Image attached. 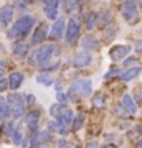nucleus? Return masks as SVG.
<instances>
[{"label": "nucleus", "instance_id": "nucleus-9", "mask_svg": "<svg viewBox=\"0 0 142 148\" xmlns=\"http://www.w3.org/2000/svg\"><path fill=\"white\" fill-rule=\"evenodd\" d=\"M91 61H93V56H91L89 49H81L78 53L74 54L73 58V66L74 68H86V66H89Z\"/></svg>", "mask_w": 142, "mask_h": 148}, {"label": "nucleus", "instance_id": "nucleus-43", "mask_svg": "<svg viewBox=\"0 0 142 148\" xmlns=\"http://www.w3.org/2000/svg\"><path fill=\"white\" fill-rule=\"evenodd\" d=\"M3 74H5V69H3V66H0V79L3 77Z\"/></svg>", "mask_w": 142, "mask_h": 148}, {"label": "nucleus", "instance_id": "nucleus-34", "mask_svg": "<svg viewBox=\"0 0 142 148\" xmlns=\"http://www.w3.org/2000/svg\"><path fill=\"white\" fill-rule=\"evenodd\" d=\"M45 2V7H55V8H58L60 5V0H43Z\"/></svg>", "mask_w": 142, "mask_h": 148}, {"label": "nucleus", "instance_id": "nucleus-27", "mask_svg": "<svg viewBox=\"0 0 142 148\" xmlns=\"http://www.w3.org/2000/svg\"><path fill=\"white\" fill-rule=\"evenodd\" d=\"M37 81L40 82V84H43V86H51L53 84V79L50 77V76H45V74H38Z\"/></svg>", "mask_w": 142, "mask_h": 148}, {"label": "nucleus", "instance_id": "nucleus-41", "mask_svg": "<svg viewBox=\"0 0 142 148\" xmlns=\"http://www.w3.org/2000/svg\"><path fill=\"white\" fill-rule=\"evenodd\" d=\"M5 87H8V82L3 79H0V90H5Z\"/></svg>", "mask_w": 142, "mask_h": 148}, {"label": "nucleus", "instance_id": "nucleus-14", "mask_svg": "<svg viewBox=\"0 0 142 148\" xmlns=\"http://www.w3.org/2000/svg\"><path fill=\"white\" fill-rule=\"evenodd\" d=\"M81 46L84 49H99V40L94 36V35H86V36L81 40Z\"/></svg>", "mask_w": 142, "mask_h": 148}, {"label": "nucleus", "instance_id": "nucleus-29", "mask_svg": "<svg viewBox=\"0 0 142 148\" xmlns=\"http://www.w3.org/2000/svg\"><path fill=\"white\" fill-rule=\"evenodd\" d=\"M60 66V61H55L53 64H46V66H43L42 68V73H50V71H55V69H58Z\"/></svg>", "mask_w": 142, "mask_h": 148}, {"label": "nucleus", "instance_id": "nucleus-37", "mask_svg": "<svg viewBox=\"0 0 142 148\" xmlns=\"http://www.w3.org/2000/svg\"><path fill=\"white\" fill-rule=\"evenodd\" d=\"M25 99H26V102H28V104H35V95H33V94H26Z\"/></svg>", "mask_w": 142, "mask_h": 148}, {"label": "nucleus", "instance_id": "nucleus-22", "mask_svg": "<svg viewBox=\"0 0 142 148\" xmlns=\"http://www.w3.org/2000/svg\"><path fill=\"white\" fill-rule=\"evenodd\" d=\"M64 110H66V109H64V104H61V102H58V104H53V106L50 107V114H51L55 119L61 117Z\"/></svg>", "mask_w": 142, "mask_h": 148}, {"label": "nucleus", "instance_id": "nucleus-32", "mask_svg": "<svg viewBox=\"0 0 142 148\" xmlns=\"http://www.w3.org/2000/svg\"><path fill=\"white\" fill-rule=\"evenodd\" d=\"M30 3H32V0H17V7H18L20 10H23V8H26V7H30Z\"/></svg>", "mask_w": 142, "mask_h": 148}, {"label": "nucleus", "instance_id": "nucleus-23", "mask_svg": "<svg viewBox=\"0 0 142 148\" xmlns=\"http://www.w3.org/2000/svg\"><path fill=\"white\" fill-rule=\"evenodd\" d=\"M12 142L15 143V145H21L23 143V132H21L20 127H15V130L12 133Z\"/></svg>", "mask_w": 142, "mask_h": 148}, {"label": "nucleus", "instance_id": "nucleus-15", "mask_svg": "<svg viewBox=\"0 0 142 148\" xmlns=\"http://www.w3.org/2000/svg\"><path fill=\"white\" fill-rule=\"evenodd\" d=\"M38 122H40V112H28L25 117V125L30 130H37Z\"/></svg>", "mask_w": 142, "mask_h": 148}, {"label": "nucleus", "instance_id": "nucleus-28", "mask_svg": "<svg viewBox=\"0 0 142 148\" xmlns=\"http://www.w3.org/2000/svg\"><path fill=\"white\" fill-rule=\"evenodd\" d=\"M93 104H94V107H104L106 104V99H104V95L103 94H96L94 95V99H93Z\"/></svg>", "mask_w": 142, "mask_h": 148}, {"label": "nucleus", "instance_id": "nucleus-35", "mask_svg": "<svg viewBox=\"0 0 142 148\" xmlns=\"http://www.w3.org/2000/svg\"><path fill=\"white\" fill-rule=\"evenodd\" d=\"M13 130H15V125H13L12 122H8V123H5V132L8 133L10 137H12V133H13Z\"/></svg>", "mask_w": 142, "mask_h": 148}, {"label": "nucleus", "instance_id": "nucleus-26", "mask_svg": "<svg viewBox=\"0 0 142 148\" xmlns=\"http://www.w3.org/2000/svg\"><path fill=\"white\" fill-rule=\"evenodd\" d=\"M43 10H45V15L50 20H55L58 16V8H55V7H43Z\"/></svg>", "mask_w": 142, "mask_h": 148}, {"label": "nucleus", "instance_id": "nucleus-31", "mask_svg": "<svg viewBox=\"0 0 142 148\" xmlns=\"http://www.w3.org/2000/svg\"><path fill=\"white\" fill-rule=\"evenodd\" d=\"M114 76H119V68H116V66H112L107 71V74L104 76V79H109V77H114Z\"/></svg>", "mask_w": 142, "mask_h": 148}, {"label": "nucleus", "instance_id": "nucleus-18", "mask_svg": "<svg viewBox=\"0 0 142 148\" xmlns=\"http://www.w3.org/2000/svg\"><path fill=\"white\" fill-rule=\"evenodd\" d=\"M12 51H13L15 56L23 58V56H26V53H28V45H26L25 41H15L13 46H12Z\"/></svg>", "mask_w": 142, "mask_h": 148}, {"label": "nucleus", "instance_id": "nucleus-7", "mask_svg": "<svg viewBox=\"0 0 142 148\" xmlns=\"http://www.w3.org/2000/svg\"><path fill=\"white\" fill-rule=\"evenodd\" d=\"M129 53H131V46H129V45H116V46H112L109 49V58H111V61L119 63V61H122Z\"/></svg>", "mask_w": 142, "mask_h": 148}, {"label": "nucleus", "instance_id": "nucleus-11", "mask_svg": "<svg viewBox=\"0 0 142 148\" xmlns=\"http://www.w3.org/2000/svg\"><path fill=\"white\" fill-rule=\"evenodd\" d=\"M48 35V27L46 23H40L37 28H35V32L32 35V45H40V43L45 41V38Z\"/></svg>", "mask_w": 142, "mask_h": 148}, {"label": "nucleus", "instance_id": "nucleus-4", "mask_svg": "<svg viewBox=\"0 0 142 148\" xmlns=\"http://www.w3.org/2000/svg\"><path fill=\"white\" fill-rule=\"evenodd\" d=\"M122 16L127 23H137L139 21V3L134 0H126L124 5H122Z\"/></svg>", "mask_w": 142, "mask_h": 148}, {"label": "nucleus", "instance_id": "nucleus-5", "mask_svg": "<svg viewBox=\"0 0 142 148\" xmlns=\"http://www.w3.org/2000/svg\"><path fill=\"white\" fill-rule=\"evenodd\" d=\"M69 92L78 94L79 97H89L93 94V84H91L89 79H76L71 82Z\"/></svg>", "mask_w": 142, "mask_h": 148}, {"label": "nucleus", "instance_id": "nucleus-10", "mask_svg": "<svg viewBox=\"0 0 142 148\" xmlns=\"http://www.w3.org/2000/svg\"><path fill=\"white\" fill-rule=\"evenodd\" d=\"M64 33H66V21L63 18H58L50 30V36H51V40H61L64 36Z\"/></svg>", "mask_w": 142, "mask_h": 148}, {"label": "nucleus", "instance_id": "nucleus-21", "mask_svg": "<svg viewBox=\"0 0 142 148\" xmlns=\"http://www.w3.org/2000/svg\"><path fill=\"white\" fill-rule=\"evenodd\" d=\"M96 25H98V13L88 12V13L84 15V27L88 28V30H93Z\"/></svg>", "mask_w": 142, "mask_h": 148}, {"label": "nucleus", "instance_id": "nucleus-36", "mask_svg": "<svg viewBox=\"0 0 142 148\" xmlns=\"http://www.w3.org/2000/svg\"><path fill=\"white\" fill-rule=\"evenodd\" d=\"M81 3H83V0H68V5L71 7V8H78Z\"/></svg>", "mask_w": 142, "mask_h": 148}, {"label": "nucleus", "instance_id": "nucleus-3", "mask_svg": "<svg viewBox=\"0 0 142 148\" xmlns=\"http://www.w3.org/2000/svg\"><path fill=\"white\" fill-rule=\"evenodd\" d=\"M8 104H10V110H12V117L13 119H20V117L25 115V101H23V97L15 92H12L8 97Z\"/></svg>", "mask_w": 142, "mask_h": 148}, {"label": "nucleus", "instance_id": "nucleus-44", "mask_svg": "<svg viewBox=\"0 0 142 148\" xmlns=\"http://www.w3.org/2000/svg\"><path fill=\"white\" fill-rule=\"evenodd\" d=\"M86 147H98V143H96V142H89Z\"/></svg>", "mask_w": 142, "mask_h": 148}, {"label": "nucleus", "instance_id": "nucleus-40", "mask_svg": "<svg viewBox=\"0 0 142 148\" xmlns=\"http://www.w3.org/2000/svg\"><path fill=\"white\" fill-rule=\"evenodd\" d=\"M136 63V58H127L126 61H124V66H131V64Z\"/></svg>", "mask_w": 142, "mask_h": 148}, {"label": "nucleus", "instance_id": "nucleus-24", "mask_svg": "<svg viewBox=\"0 0 142 148\" xmlns=\"http://www.w3.org/2000/svg\"><path fill=\"white\" fill-rule=\"evenodd\" d=\"M84 125V114H78V115L73 119V130H81Z\"/></svg>", "mask_w": 142, "mask_h": 148}, {"label": "nucleus", "instance_id": "nucleus-45", "mask_svg": "<svg viewBox=\"0 0 142 148\" xmlns=\"http://www.w3.org/2000/svg\"><path fill=\"white\" fill-rule=\"evenodd\" d=\"M137 147H139V148H142V140H139V142H137Z\"/></svg>", "mask_w": 142, "mask_h": 148}, {"label": "nucleus", "instance_id": "nucleus-2", "mask_svg": "<svg viewBox=\"0 0 142 148\" xmlns=\"http://www.w3.org/2000/svg\"><path fill=\"white\" fill-rule=\"evenodd\" d=\"M35 16L33 15H23L20 16L18 20L13 23V27L8 30L7 33V36L12 38V40H15V38H21V36H26L28 33L32 32L33 25H35Z\"/></svg>", "mask_w": 142, "mask_h": 148}, {"label": "nucleus", "instance_id": "nucleus-33", "mask_svg": "<svg viewBox=\"0 0 142 148\" xmlns=\"http://www.w3.org/2000/svg\"><path fill=\"white\" fill-rule=\"evenodd\" d=\"M56 99H58V102H61V104H66V102L69 101V99H68V95L63 94L61 90H60V92H56Z\"/></svg>", "mask_w": 142, "mask_h": 148}, {"label": "nucleus", "instance_id": "nucleus-42", "mask_svg": "<svg viewBox=\"0 0 142 148\" xmlns=\"http://www.w3.org/2000/svg\"><path fill=\"white\" fill-rule=\"evenodd\" d=\"M136 101L137 102H142V90H136Z\"/></svg>", "mask_w": 142, "mask_h": 148}, {"label": "nucleus", "instance_id": "nucleus-13", "mask_svg": "<svg viewBox=\"0 0 142 148\" xmlns=\"http://www.w3.org/2000/svg\"><path fill=\"white\" fill-rule=\"evenodd\" d=\"M23 73L21 71H13V73L10 74V77H8V87H10L12 90H17L18 87L21 86V82H23Z\"/></svg>", "mask_w": 142, "mask_h": 148}, {"label": "nucleus", "instance_id": "nucleus-39", "mask_svg": "<svg viewBox=\"0 0 142 148\" xmlns=\"http://www.w3.org/2000/svg\"><path fill=\"white\" fill-rule=\"evenodd\" d=\"M134 49H136L137 53H142V41H137L136 45H134Z\"/></svg>", "mask_w": 142, "mask_h": 148}, {"label": "nucleus", "instance_id": "nucleus-1", "mask_svg": "<svg viewBox=\"0 0 142 148\" xmlns=\"http://www.w3.org/2000/svg\"><path fill=\"white\" fill-rule=\"evenodd\" d=\"M60 54V46L56 45H45V46L35 49L28 56V64L30 66H46L51 63V59Z\"/></svg>", "mask_w": 142, "mask_h": 148}, {"label": "nucleus", "instance_id": "nucleus-6", "mask_svg": "<svg viewBox=\"0 0 142 148\" xmlns=\"http://www.w3.org/2000/svg\"><path fill=\"white\" fill-rule=\"evenodd\" d=\"M79 33H81V23H79L78 18H71L66 25V33H64V40L68 45H74L76 40L79 38Z\"/></svg>", "mask_w": 142, "mask_h": 148}, {"label": "nucleus", "instance_id": "nucleus-30", "mask_svg": "<svg viewBox=\"0 0 142 148\" xmlns=\"http://www.w3.org/2000/svg\"><path fill=\"white\" fill-rule=\"evenodd\" d=\"M116 32H117V27H112V30H106L104 40H106V41H111L112 38L116 36Z\"/></svg>", "mask_w": 142, "mask_h": 148}, {"label": "nucleus", "instance_id": "nucleus-12", "mask_svg": "<svg viewBox=\"0 0 142 148\" xmlns=\"http://www.w3.org/2000/svg\"><path fill=\"white\" fill-rule=\"evenodd\" d=\"M13 12H15V7L13 5H5L2 7V10H0V23L5 27V25H8L12 21V18H13Z\"/></svg>", "mask_w": 142, "mask_h": 148}, {"label": "nucleus", "instance_id": "nucleus-17", "mask_svg": "<svg viewBox=\"0 0 142 148\" xmlns=\"http://www.w3.org/2000/svg\"><path fill=\"white\" fill-rule=\"evenodd\" d=\"M111 21H112V13H111V10H107V8H104V10H101L99 13H98V27H106V25H109Z\"/></svg>", "mask_w": 142, "mask_h": 148}, {"label": "nucleus", "instance_id": "nucleus-19", "mask_svg": "<svg viewBox=\"0 0 142 148\" xmlns=\"http://www.w3.org/2000/svg\"><path fill=\"white\" fill-rule=\"evenodd\" d=\"M8 115H12L8 99H5V97H2V95H0V120H5Z\"/></svg>", "mask_w": 142, "mask_h": 148}, {"label": "nucleus", "instance_id": "nucleus-20", "mask_svg": "<svg viewBox=\"0 0 142 148\" xmlns=\"http://www.w3.org/2000/svg\"><path fill=\"white\" fill-rule=\"evenodd\" d=\"M122 104H124V107H126L127 110L131 112V114H137V106H136V99L132 97V95L129 94H124L122 95Z\"/></svg>", "mask_w": 142, "mask_h": 148}, {"label": "nucleus", "instance_id": "nucleus-25", "mask_svg": "<svg viewBox=\"0 0 142 148\" xmlns=\"http://www.w3.org/2000/svg\"><path fill=\"white\" fill-rule=\"evenodd\" d=\"M114 112H116V115L121 117V119H126L127 114H131V112H129L126 107H124V104H122V102H121V104H117V106L114 107Z\"/></svg>", "mask_w": 142, "mask_h": 148}, {"label": "nucleus", "instance_id": "nucleus-8", "mask_svg": "<svg viewBox=\"0 0 142 148\" xmlns=\"http://www.w3.org/2000/svg\"><path fill=\"white\" fill-rule=\"evenodd\" d=\"M32 140H30V145L32 147H43V145H48L50 140H51V135H50V130H33Z\"/></svg>", "mask_w": 142, "mask_h": 148}, {"label": "nucleus", "instance_id": "nucleus-38", "mask_svg": "<svg viewBox=\"0 0 142 148\" xmlns=\"http://www.w3.org/2000/svg\"><path fill=\"white\" fill-rule=\"evenodd\" d=\"M58 147H74L73 143H68L66 140H60L58 142Z\"/></svg>", "mask_w": 142, "mask_h": 148}, {"label": "nucleus", "instance_id": "nucleus-16", "mask_svg": "<svg viewBox=\"0 0 142 148\" xmlns=\"http://www.w3.org/2000/svg\"><path fill=\"white\" fill-rule=\"evenodd\" d=\"M141 73H142L141 66H134V68H129V69H126L124 73H121L119 74V77H121L122 81H131V79H136Z\"/></svg>", "mask_w": 142, "mask_h": 148}]
</instances>
